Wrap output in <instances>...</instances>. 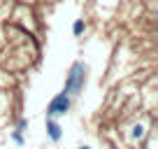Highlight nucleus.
Masks as SVG:
<instances>
[{"instance_id":"39448f33","label":"nucleus","mask_w":158,"mask_h":149,"mask_svg":"<svg viewBox=\"0 0 158 149\" xmlns=\"http://www.w3.org/2000/svg\"><path fill=\"white\" fill-rule=\"evenodd\" d=\"M142 126H135V128H133V138H139V135H142Z\"/></svg>"},{"instance_id":"7ed1b4c3","label":"nucleus","mask_w":158,"mask_h":149,"mask_svg":"<svg viewBox=\"0 0 158 149\" xmlns=\"http://www.w3.org/2000/svg\"><path fill=\"white\" fill-rule=\"evenodd\" d=\"M47 133H49V138L56 142V140H60V135H63V128H60L54 119H49V121H47Z\"/></svg>"},{"instance_id":"423d86ee","label":"nucleus","mask_w":158,"mask_h":149,"mask_svg":"<svg viewBox=\"0 0 158 149\" xmlns=\"http://www.w3.org/2000/svg\"><path fill=\"white\" fill-rule=\"evenodd\" d=\"M79 149H91V147H79Z\"/></svg>"},{"instance_id":"f257e3e1","label":"nucleus","mask_w":158,"mask_h":149,"mask_svg":"<svg viewBox=\"0 0 158 149\" xmlns=\"http://www.w3.org/2000/svg\"><path fill=\"white\" fill-rule=\"evenodd\" d=\"M84 77H86V68H84V63H74L72 68H70L68 79H65V93L77 96L79 91L84 89Z\"/></svg>"},{"instance_id":"20e7f679","label":"nucleus","mask_w":158,"mask_h":149,"mask_svg":"<svg viewBox=\"0 0 158 149\" xmlns=\"http://www.w3.org/2000/svg\"><path fill=\"white\" fill-rule=\"evenodd\" d=\"M81 30H84V21H74L72 33H74V35H81Z\"/></svg>"},{"instance_id":"f03ea898","label":"nucleus","mask_w":158,"mask_h":149,"mask_svg":"<svg viewBox=\"0 0 158 149\" xmlns=\"http://www.w3.org/2000/svg\"><path fill=\"white\" fill-rule=\"evenodd\" d=\"M68 109H70V96L63 91V93H58V96H56V98L49 103L47 114H49V117H60V114H65Z\"/></svg>"}]
</instances>
